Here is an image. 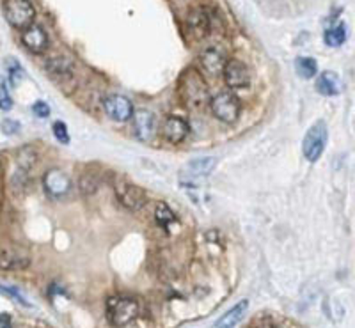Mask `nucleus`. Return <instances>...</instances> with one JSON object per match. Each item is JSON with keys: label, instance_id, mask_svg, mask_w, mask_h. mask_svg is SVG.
<instances>
[{"label": "nucleus", "instance_id": "f257e3e1", "mask_svg": "<svg viewBox=\"0 0 355 328\" xmlns=\"http://www.w3.org/2000/svg\"><path fill=\"white\" fill-rule=\"evenodd\" d=\"M178 96L187 108L199 110V108L206 107L210 103V93H208V86H206V80L201 73L192 68L187 69L178 84Z\"/></svg>", "mask_w": 355, "mask_h": 328}, {"label": "nucleus", "instance_id": "f03ea898", "mask_svg": "<svg viewBox=\"0 0 355 328\" xmlns=\"http://www.w3.org/2000/svg\"><path fill=\"white\" fill-rule=\"evenodd\" d=\"M139 307L137 300L130 296H114L107 302V318L114 327H128L137 320Z\"/></svg>", "mask_w": 355, "mask_h": 328}, {"label": "nucleus", "instance_id": "7ed1b4c3", "mask_svg": "<svg viewBox=\"0 0 355 328\" xmlns=\"http://www.w3.org/2000/svg\"><path fill=\"white\" fill-rule=\"evenodd\" d=\"M329 139V130H327L325 121H317L311 128L306 132L304 141H302V153L309 162H318L323 154V150Z\"/></svg>", "mask_w": 355, "mask_h": 328}, {"label": "nucleus", "instance_id": "20e7f679", "mask_svg": "<svg viewBox=\"0 0 355 328\" xmlns=\"http://www.w3.org/2000/svg\"><path fill=\"white\" fill-rule=\"evenodd\" d=\"M4 13L14 29H27L34 22L36 9L30 0H5Z\"/></svg>", "mask_w": 355, "mask_h": 328}, {"label": "nucleus", "instance_id": "39448f33", "mask_svg": "<svg viewBox=\"0 0 355 328\" xmlns=\"http://www.w3.org/2000/svg\"><path fill=\"white\" fill-rule=\"evenodd\" d=\"M210 108L217 119L224 121V123L231 124L238 119L240 115V102L233 93H222L215 94L214 98H210Z\"/></svg>", "mask_w": 355, "mask_h": 328}, {"label": "nucleus", "instance_id": "423d86ee", "mask_svg": "<svg viewBox=\"0 0 355 328\" xmlns=\"http://www.w3.org/2000/svg\"><path fill=\"white\" fill-rule=\"evenodd\" d=\"M114 190H116V196L117 199H119L121 204H123L124 208L133 209V211L141 209L142 206L148 202V196H146L144 190L123 178H117L116 181H114Z\"/></svg>", "mask_w": 355, "mask_h": 328}, {"label": "nucleus", "instance_id": "0eeeda50", "mask_svg": "<svg viewBox=\"0 0 355 328\" xmlns=\"http://www.w3.org/2000/svg\"><path fill=\"white\" fill-rule=\"evenodd\" d=\"M217 167V158L206 156V158H196L192 162H189L180 171V179L181 183L196 185L199 181H203L205 178L214 172V169Z\"/></svg>", "mask_w": 355, "mask_h": 328}, {"label": "nucleus", "instance_id": "6e6552de", "mask_svg": "<svg viewBox=\"0 0 355 328\" xmlns=\"http://www.w3.org/2000/svg\"><path fill=\"white\" fill-rule=\"evenodd\" d=\"M222 77L231 89H247L251 86V75L247 66L238 59L226 60L222 69Z\"/></svg>", "mask_w": 355, "mask_h": 328}, {"label": "nucleus", "instance_id": "1a4fd4ad", "mask_svg": "<svg viewBox=\"0 0 355 328\" xmlns=\"http://www.w3.org/2000/svg\"><path fill=\"white\" fill-rule=\"evenodd\" d=\"M226 60V54L222 51V48L210 47L201 51L197 62H199V68H201V71L205 73L206 77L217 78L222 73Z\"/></svg>", "mask_w": 355, "mask_h": 328}, {"label": "nucleus", "instance_id": "9d476101", "mask_svg": "<svg viewBox=\"0 0 355 328\" xmlns=\"http://www.w3.org/2000/svg\"><path fill=\"white\" fill-rule=\"evenodd\" d=\"M103 110L107 112L108 117H112L114 121H124L132 119L133 115V105L126 96H121V94H111L107 98L103 99Z\"/></svg>", "mask_w": 355, "mask_h": 328}, {"label": "nucleus", "instance_id": "9b49d317", "mask_svg": "<svg viewBox=\"0 0 355 328\" xmlns=\"http://www.w3.org/2000/svg\"><path fill=\"white\" fill-rule=\"evenodd\" d=\"M133 133L139 141L148 142L157 135V117L150 110H137L133 112Z\"/></svg>", "mask_w": 355, "mask_h": 328}, {"label": "nucleus", "instance_id": "f8f14e48", "mask_svg": "<svg viewBox=\"0 0 355 328\" xmlns=\"http://www.w3.org/2000/svg\"><path fill=\"white\" fill-rule=\"evenodd\" d=\"M43 185L48 196L54 197H62L71 190V179H69V176L65 171H60V169L48 171L43 178Z\"/></svg>", "mask_w": 355, "mask_h": 328}, {"label": "nucleus", "instance_id": "ddd939ff", "mask_svg": "<svg viewBox=\"0 0 355 328\" xmlns=\"http://www.w3.org/2000/svg\"><path fill=\"white\" fill-rule=\"evenodd\" d=\"M190 133L189 123L181 117H176V115H171L169 119L163 123L162 126V135L165 137V141H169L171 144H180L183 142Z\"/></svg>", "mask_w": 355, "mask_h": 328}, {"label": "nucleus", "instance_id": "4468645a", "mask_svg": "<svg viewBox=\"0 0 355 328\" xmlns=\"http://www.w3.org/2000/svg\"><path fill=\"white\" fill-rule=\"evenodd\" d=\"M22 43L27 50L34 51V54H41L48 47V36L39 25H29L27 29H23Z\"/></svg>", "mask_w": 355, "mask_h": 328}, {"label": "nucleus", "instance_id": "2eb2a0df", "mask_svg": "<svg viewBox=\"0 0 355 328\" xmlns=\"http://www.w3.org/2000/svg\"><path fill=\"white\" fill-rule=\"evenodd\" d=\"M29 254L23 248H5L0 254V268L2 270H22L29 266Z\"/></svg>", "mask_w": 355, "mask_h": 328}, {"label": "nucleus", "instance_id": "dca6fc26", "mask_svg": "<svg viewBox=\"0 0 355 328\" xmlns=\"http://www.w3.org/2000/svg\"><path fill=\"white\" fill-rule=\"evenodd\" d=\"M187 25H189L190 34L196 39H203L210 34V16L206 13L205 9H196L187 18Z\"/></svg>", "mask_w": 355, "mask_h": 328}, {"label": "nucleus", "instance_id": "f3484780", "mask_svg": "<svg viewBox=\"0 0 355 328\" xmlns=\"http://www.w3.org/2000/svg\"><path fill=\"white\" fill-rule=\"evenodd\" d=\"M47 73L56 82L69 80L73 77V66L65 57H56L47 62Z\"/></svg>", "mask_w": 355, "mask_h": 328}, {"label": "nucleus", "instance_id": "a211bd4d", "mask_svg": "<svg viewBox=\"0 0 355 328\" xmlns=\"http://www.w3.org/2000/svg\"><path fill=\"white\" fill-rule=\"evenodd\" d=\"M317 89L318 93L323 96H336L341 91V84H339L338 73L334 71H323L320 73V77L317 78Z\"/></svg>", "mask_w": 355, "mask_h": 328}, {"label": "nucleus", "instance_id": "6ab92c4d", "mask_svg": "<svg viewBox=\"0 0 355 328\" xmlns=\"http://www.w3.org/2000/svg\"><path fill=\"white\" fill-rule=\"evenodd\" d=\"M247 305H249L247 300H242V302H238L235 307H233L231 311H227L226 314H224L222 318L217 321V323H215V327L229 328V327H235V325H238L240 320L244 318L245 311H247Z\"/></svg>", "mask_w": 355, "mask_h": 328}, {"label": "nucleus", "instance_id": "aec40b11", "mask_svg": "<svg viewBox=\"0 0 355 328\" xmlns=\"http://www.w3.org/2000/svg\"><path fill=\"white\" fill-rule=\"evenodd\" d=\"M323 39H325L327 47H332V48L341 47V45L347 41V27H345V23H339V25L325 30Z\"/></svg>", "mask_w": 355, "mask_h": 328}, {"label": "nucleus", "instance_id": "412c9836", "mask_svg": "<svg viewBox=\"0 0 355 328\" xmlns=\"http://www.w3.org/2000/svg\"><path fill=\"white\" fill-rule=\"evenodd\" d=\"M154 218H157V222H159V226L163 227L167 233H169V227L178 222L176 215L172 213V209L167 204H163V202H160V204L157 206V209H154Z\"/></svg>", "mask_w": 355, "mask_h": 328}, {"label": "nucleus", "instance_id": "4be33fe9", "mask_svg": "<svg viewBox=\"0 0 355 328\" xmlns=\"http://www.w3.org/2000/svg\"><path fill=\"white\" fill-rule=\"evenodd\" d=\"M295 69L302 78L317 77V73H318L317 60L312 59V57H299V59L295 60Z\"/></svg>", "mask_w": 355, "mask_h": 328}, {"label": "nucleus", "instance_id": "5701e85b", "mask_svg": "<svg viewBox=\"0 0 355 328\" xmlns=\"http://www.w3.org/2000/svg\"><path fill=\"white\" fill-rule=\"evenodd\" d=\"M5 68H8V80L9 84L13 87H18L20 86V82L23 80V77H25V73H23V69L18 66L16 59H8L5 60Z\"/></svg>", "mask_w": 355, "mask_h": 328}, {"label": "nucleus", "instance_id": "b1692460", "mask_svg": "<svg viewBox=\"0 0 355 328\" xmlns=\"http://www.w3.org/2000/svg\"><path fill=\"white\" fill-rule=\"evenodd\" d=\"M13 108V98L9 94L8 86L0 80V110H11Z\"/></svg>", "mask_w": 355, "mask_h": 328}, {"label": "nucleus", "instance_id": "393cba45", "mask_svg": "<svg viewBox=\"0 0 355 328\" xmlns=\"http://www.w3.org/2000/svg\"><path fill=\"white\" fill-rule=\"evenodd\" d=\"M54 135H56V139L60 142V144H68L69 142L68 128H66V124L62 123V121L54 123Z\"/></svg>", "mask_w": 355, "mask_h": 328}, {"label": "nucleus", "instance_id": "a878e982", "mask_svg": "<svg viewBox=\"0 0 355 328\" xmlns=\"http://www.w3.org/2000/svg\"><path fill=\"white\" fill-rule=\"evenodd\" d=\"M0 293L5 294V296H11V298H14V300H16V302L23 303V305H29V302H27V300L23 298L22 294L18 293V291L14 290V288H9V285H0Z\"/></svg>", "mask_w": 355, "mask_h": 328}, {"label": "nucleus", "instance_id": "bb28decb", "mask_svg": "<svg viewBox=\"0 0 355 328\" xmlns=\"http://www.w3.org/2000/svg\"><path fill=\"white\" fill-rule=\"evenodd\" d=\"M32 112H34L38 117H48L50 115V107H48L45 102H36L32 105Z\"/></svg>", "mask_w": 355, "mask_h": 328}, {"label": "nucleus", "instance_id": "cd10ccee", "mask_svg": "<svg viewBox=\"0 0 355 328\" xmlns=\"http://www.w3.org/2000/svg\"><path fill=\"white\" fill-rule=\"evenodd\" d=\"M18 130H20V124L14 119H5L4 123H2V132H4L5 135H14Z\"/></svg>", "mask_w": 355, "mask_h": 328}, {"label": "nucleus", "instance_id": "c85d7f7f", "mask_svg": "<svg viewBox=\"0 0 355 328\" xmlns=\"http://www.w3.org/2000/svg\"><path fill=\"white\" fill-rule=\"evenodd\" d=\"M11 325V318L8 314H0V328H5Z\"/></svg>", "mask_w": 355, "mask_h": 328}]
</instances>
